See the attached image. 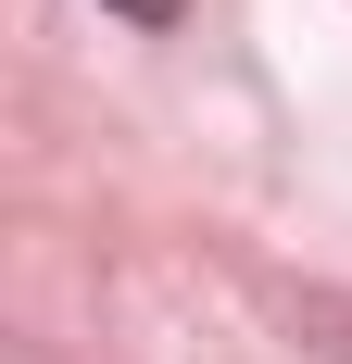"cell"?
<instances>
[{"label":"cell","instance_id":"1","mask_svg":"<svg viewBox=\"0 0 352 364\" xmlns=\"http://www.w3.org/2000/svg\"><path fill=\"white\" fill-rule=\"evenodd\" d=\"M113 13H139V26H176V0H113Z\"/></svg>","mask_w":352,"mask_h":364}]
</instances>
